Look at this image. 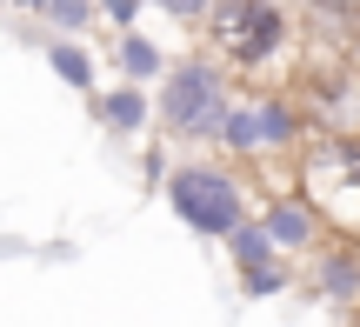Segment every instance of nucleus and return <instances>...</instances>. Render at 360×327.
I'll return each instance as SVG.
<instances>
[{
    "label": "nucleus",
    "instance_id": "obj_1",
    "mask_svg": "<svg viewBox=\"0 0 360 327\" xmlns=\"http://www.w3.org/2000/svg\"><path fill=\"white\" fill-rule=\"evenodd\" d=\"M227 107H233V80L214 53H180L154 80V134L160 141H180V147L214 141Z\"/></svg>",
    "mask_w": 360,
    "mask_h": 327
},
{
    "label": "nucleus",
    "instance_id": "obj_2",
    "mask_svg": "<svg viewBox=\"0 0 360 327\" xmlns=\"http://www.w3.org/2000/svg\"><path fill=\"white\" fill-rule=\"evenodd\" d=\"M200 40L227 74L254 80L294 53V7L287 0H214V13L200 20Z\"/></svg>",
    "mask_w": 360,
    "mask_h": 327
},
{
    "label": "nucleus",
    "instance_id": "obj_3",
    "mask_svg": "<svg viewBox=\"0 0 360 327\" xmlns=\"http://www.w3.org/2000/svg\"><path fill=\"white\" fill-rule=\"evenodd\" d=\"M214 147L227 160H287L307 147V114L287 87H247V94H233Z\"/></svg>",
    "mask_w": 360,
    "mask_h": 327
},
{
    "label": "nucleus",
    "instance_id": "obj_4",
    "mask_svg": "<svg viewBox=\"0 0 360 327\" xmlns=\"http://www.w3.org/2000/svg\"><path fill=\"white\" fill-rule=\"evenodd\" d=\"M160 194H167L174 221L193 227L200 241H227L233 227L247 221V187L240 174L227 167V160H180V167H167V181H160Z\"/></svg>",
    "mask_w": 360,
    "mask_h": 327
},
{
    "label": "nucleus",
    "instance_id": "obj_5",
    "mask_svg": "<svg viewBox=\"0 0 360 327\" xmlns=\"http://www.w3.org/2000/svg\"><path fill=\"white\" fill-rule=\"evenodd\" d=\"M300 194L314 200V207H334V194H354L360 200V134H321V141L300 147Z\"/></svg>",
    "mask_w": 360,
    "mask_h": 327
},
{
    "label": "nucleus",
    "instance_id": "obj_6",
    "mask_svg": "<svg viewBox=\"0 0 360 327\" xmlns=\"http://www.w3.org/2000/svg\"><path fill=\"white\" fill-rule=\"evenodd\" d=\"M307 261H314L307 267V294L314 301H327L340 321L360 314V234H327Z\"/></svg>",
    "mask_w": 360,
    "mask_h": 327
},
{
    "label": "nucleus",
    "instance_id": "obj_7",
    "mask_svg": "<svg viewBox=\"0 0 360 327\" xmlns=\"http://www.w3.org/2000/svg\"><path fill=\"white\" fill-rule=\"evenodd\" d=\"M260 227H267V241H274V254L281 261H300V254H314L327 241V221H321V207H314L300 187H287V194H274L267 207L254 214Z\"/></svg>",
    "mask_w": 360,
    "mask_h": 327
},
{
    "label": "nucleus",
    "instance_id": "obj_8",
    "mask_svg": "<svg viewBox=\"0 0 360 327\" xmlns=\"http://www.w3.org/2000/svg\"><path fill=\"white\" fill-rule=\"evenodd\" d=\"M87 101H94V114H101V127H107V134H127V141H147V134H154V94L134 87V80L94 87Z\"/></svg>",
    "mask_w": 360,
    "mask_h": 327
},
{
    "label": "nucleus",
    "instance_id": "obj_9",
    "mask_svg": "<svg viewBox=\"0 0 360 327\" xmlns=\"http://www.w3.org/2000/svg\"><path fill=\"white\" fill-rule=\"evenodd\" d=\"M114 74L134 80V87H154V80L167 74V47H160L154 34H141V27H127V34L114 40Z\"/></svg>",
    "mask_w": 360,
    "mask_h": 327
},
{
    "label": "nucleus",
    "instance_id": "obj_10",
    "mask_svg": "<svg viewBox=\"0 0 360 327\" xmlns=\"http://www.w3.org/2000/svg\"><path fill=\"white\" fill-rule=\"evenodd\" d=\"M47 67L74 94H94V87H101V67H94V47H87V40H53L47 34Z\"/></svg>",
    "mask_w": 360,
    "mask_h": 327
},
{
    "label": "nucleus",
    "instance_id": "obj_11",
    "mask_svg": "<svg viewBox=\"0 0 360 327\" xmlns=\"http://www.w3.org/2000/svg\"><path fill=\"white\" fill-rule=\"evenodd\" d=\"M34 20L47 27L53 40H87V34H94V20H101V7H94V0H40Z\"/></svg>",
    "mask_w": 360,
    "mask_h": 327
},
{
    "label": "nucleus",
    "instance_id": "obj_12",
    "mask_svg": "<svg viewBox=\"0 0 360 327\" xmlns=\"http://www.w3.org/2000/svg\"><path fill=\"white\" fill-rule=\"evenodd\" d=\"M220 248H227V261H233V274H247V267H267V261H281V254H274V241H267V227H260L254 214H247V221L233 227V234L220 241Z\"/></svg>",
    "mask_w": 360,
    "mask_h": 327
},
{
    "label": "nucleus",
    "instance_id": "obj_13",
    "mask_svg": "<svg viewBox=\"0 0 360 327\" xmlns=\"http://www.w3.org/2000/svg\"><path fill=\"white\" fill-rule=\"evenodd\" d=\"M300 20L321 27V34H354L360 27V0H294Z\"/></svg>",
    "mask_w": 360,
    "mask_h": 327
},
{
    "label": "nucleus",
    "instance_id": "obj_14",
    "mask_svg": "<svg viewBox=\"0 0 360 327\" xmlns=\"http://www.w3.org/2000/svg\"><path fill=\"white\" fill-rule=\"evenodd\" d=\"M294 281H287V261H267V267H247L240 274V294L247 301H274V294H287Z\"/></svg>",
    "mask_w": 360,
    "mask_h": 327
},
{
    "label": "nucleus",
    "instance_id": "obj_15",
    "mask_svg": "<svg viewBox=\"0 0 360 327\" xmlns=\"http://www.w3.org/2000/svg\"><path fill=\"white\" fill-rule=\"evenodd\" d=\"M141 7H154V13H167L174 27H200L207 13H214V0H141Z\"/></svg>",
    "mask_w": 360,
    "mask_h": 327
},
{
    "label": "nucleus",
    "instance_id": "obj_16",
    "mask_svg": "<svg viewBox=\"0 0 360 327\" xmlns=\"http://www.w3.org/2000/svg\"><path fill=\"white\" fill-rule=\"evenodd\" d=\"M101 20L114 34H127V27H141V0H101Z\"/></svg>",
    "mask_w": 360,
    "mask_h": 327
},
{
    "label": "nucleus",
    "instance_id": "obj_17",
    "mask_svg": "<svg viewBox=\"0 0 360 327\" xmlns=\"http://www.w3.org/2000/svg\"><path fill=\"white\" fill-rule=\"evenodd\" d=\"M141 181H154V187L167 181V147H160V141H147V147H141Z\"/></svg>",
    "mask_w": 360,
    "mask_h": 327
},
{
    "label": "nucleus",
    "instance_id": "obj_18",
    "mask_svg": "<svg viewBox=\"0 0 360 327\" xmlns=\"http://www.w3.org/2000/svg\"><path fill=\"white\" fill-rule=\"evenodd\" d=\"M0 7H13V13H40V0H0Z\"/></svg>",
    "mask_w": 360,
    "mask_h": 327
},
{
    "label": "nucleus",
    "instance_id": "obj_19",
    "mask_svg": "<svg viewBox=\"0 0 360 327\" xmlns=\"http://www.w3.org/2000/svg\"><path fill=\"white\" fill-rule=\"evenodd\" d=\"M334 327H354V321H334Z\"/></svg>",
    "mask_w": 360,
    "mask_h": 327
},
{
    "label": "nucleus",
    "instance_id": "obj_20",
    "mask_svg": "<svg viewBox=\"0 0 360 327\" xmlns=\"http://www.w3.org/2000/svg\"><path fill=\"white\" fill-rule=\"evenodd\" d=\"M347 321H354V327H360V314H347Z\"/></svg>",
    "mask_w": 360,
    "mask_h": 327
}]
</instances>
